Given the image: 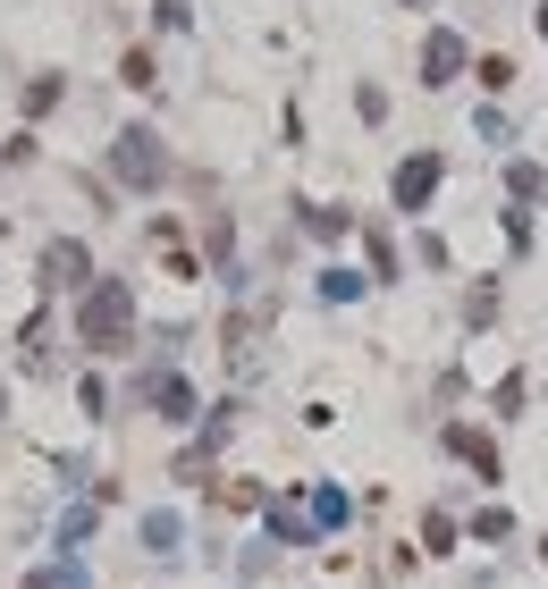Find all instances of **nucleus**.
<instances>
[{"mask_svg":"<svg viewBox=\"0 0 548 589\" xmlns=\"http://www.w3.org/2000/svg\"><path fill=\"white\" fill-rule=\"evenodd\" d=\"M76 338H85V354H127L135 295L119 279H94V286H85V304H76Z\"/></svg>","mask_w":548,"mask_h":589,"instance_id":"nucleus-1","label":"nucleus"},{"mask_svg":"<svg viewBox=\"0 0 548 589\" xmlns=\"http://www.w3.org/2000/svg\"><path fill=\"white\" fill-rule=\"evenodd\" d=\"M110 169H119V186H161V177H169L161 135H153V126H127V135L110 144Z\"/></svg>","mask_w":548,"mask_h":589,"instance_id":"nucleus-2","label":"nucleus"},{"mask_svg":"<svg viewBox=\"0 0 548 589\" xmlns=\"http://www.w3.org/2000/svg\"><path fill=\"white\" fill-rule=\"evenodd\" d=\"M439 177H448V152H414L405 169H397V211H430Z\"/></svg>","mask_w":548,"mask_h":589,"instance_id":"nucleus-3","label":"nucleus"},{"mask_svg":"<svg viewBox=\"0 0 548 589\" xmlns=\"http://www.w3.org/2000/svg\"><path fill=\"white\" fill-rule=\"evenodd\" d=\"M42 286H94V253L76 236H51L42 245Z\"/></svg>","mask_w":548,"mask_h":589,"instance_id":"nucleus-4","label":"nucleus"},{"mask_svg":"<svg viewBox=\"0 0 548 589\" xmlns=\"http://www.w3.org/2000/svg\"><path fill=\"white\" fill-rule=\"evenodd\" d=\"M455 68H464V42H455V34H430V42H422V85H448Z\"/></svg>","mask_w":548,"mask_h":589,"instance_id":"nucleus-5","label":"nucleus"},{"mask_svg":"<svg viewBox=\"0 0 548 589\" xmlns=\"http://www.w3.org/2000/svg\"><path fill=\"white\" fill-rule=\"evenodd\" d=\"M448 455H464V464L482 471V480H498V446H489L482 430H448Z\"/></svg>","mask_w":548,"mask_h":589,"instance_id":"nucleus-6","label":"nucleus"},{"mask_svg":"<svg viewBox=\"0 0 548 589\" xmlns=\"http://www.w3.org/2000/svg\"><path fill=\"white\" fill-rule=\"evenodd\" d=\"M144 396H153V404H161V421H194V388H186V379H153V388H144Z\"/></svg>","mask_w":548,"mask_h":589,"instance_id":"nucleus-7","label":"nucleus"},{"mask_svg":"<svg viewBox=\"0 0 548 589\" xmlns=\"http://www.w3.org/2000/svg\"><path fill=\"white\" fill-rule=\"evenodd\" d=\"M119 85H127V94H153V85H161V60H153V51L135 42L127 60H119Z\"/></svg>","mask_w":548,"mask_h":589,"instance_id":"nucleus-8","label":"nucleus"},{"mask_svg":"<svg viewBox=\"0 0 548 589\" xmlns=\"http://www.w3.org/2000/svg\"><path fill=\"white\" fill-rule=\"evenodd\" d=\"M455 539H464V530H455L448 514H430V523H422V556H455Z\"/></svg>","mask_w":548,"mask_h":589,"instance_id":"nucleus-9","label":"nucleus"},{"mask_svg":"<svg viewBox=\"0 0 548 589\" xmlns=\"http://www.w3.org/2000/svg\"><path fill=\"white\" fill-rule=\"evenodd\" d=\"M60 94H68L60 76H34V85H26V110H34V119H42V110H60Z\"/></svg>","mask_w":548,"mask_h":589,"instance_id":"nucleus-10","label":"nucleus"},{"mask_svg":"<svg viewBox=\"0 0 548 589\" xmlns=\"http://www.w3.org/2000/svg\"><path fill=\"white\" fill-rule=\"evenodd\" d=\"M270 530H279V539H288V548H304V539H313V530H304V514H295V505H270Z\"/></svg>","mask_w":548,"mask_h":589,"instance_id":"nucleus-11","label":"nucleus"},{"mask_svg":"<svg viewBox=\"0 0 548 589\" xmlns=\"http://www.w3.org/2000/svg\"><path fill=\"white\" fill-rule=\"evenodd\" d=\"M507 530H515V514H507V505H489L482 523H473V539H507Z\"/></svg>","mask_w":548,"mask_h":589,"instance_id":"nucleus-12","label":"nucleus"},{"mask_svg":"<svg viewBox=\"0 0 548 589\" xmlns=\"http://www.w3.org/2000/svg\"><path fill=\"white\" fill-rule=\"evenodd\" d=\"M169 539H178V514H153V523H144V548H161V556H169Z\"/></svg>","mask_w":548,"mask_h":589,"instance_id":"nucleus-13","label":"nucleus"},{"mask_svg":"<svg viewBox=\"0 0 548 589\" xmlns=\"http://www.w3.org/2000/svg\"><path fill=\"white\" fill-rule=\"evenodd\" d=\"M34 589H94L85 573H68V564H51V573H34Z\"/></svg>","mask_w":548,"mask_h":589,"instance_id":"nucleus-14","label":"nucleus"},{"mask_svg":"<svg viewBox=\"0 0 548 589\" xmlns=\"http://www.w3.org/2000/svg\"><path fill=\"white\" fill-rule=\"evenodd\" d=\"M153 17H161V26H186V0H161V9H153Z\"/></svg>","mask_w":548,"mask_h":589,"instance_id":"nucleus-15","label":"nucleus"},{"mask_svg":"<svg viewBox=\"0 0 548 589\" xmlns=\"http://www.w3.org/2000/svg\"><path fill=\"white\" fill-rule=\"evenodd\" d=\"M540 34H548V0H540Z\"/></svg>","mask_w":548,"mask_h":589,"instance_id":"nucleus-16","label":"nucleus"},{"mask_svg":"<svg viewBox=\"0 0 548 589\" xmlns=\"http://www.w3.org/2000/svg\"><path fill=\"white\" fill-rule=\"evenodd\" d=\"M540 556H548V539H540Z\"/></svg>","mask_w":548,"mask_h":589,"instance_id":"nucleus-17","label":"nucleus"}]
</instances>
